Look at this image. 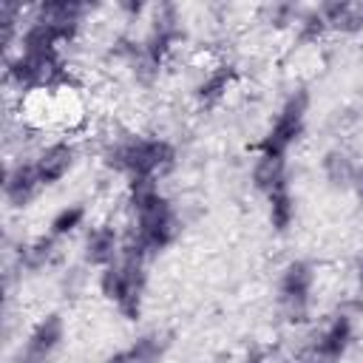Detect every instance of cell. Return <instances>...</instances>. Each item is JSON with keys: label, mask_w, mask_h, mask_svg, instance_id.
<instances>
[{"label": "cell", "mask_w": 363, "mask_h": 363, "mask_svg": "<svg viewBox=\"0 0 363 363\" xmlns=\"http://www.w3.org/2000/svg\"><path fill=\"white\" fill-rule=\"evenodd\" d=\"M173 159H176V150L164 139H147V136L116 139L105 153L108 167L130 179H156L173 164Z\"/></svg>", "instance_id": "1"}, {"label": "cell", "mask_w": 363, "mask_h": 363, "mask_svg": "<svg viewBox=\"0 0 363 363\" xmlns=\"http://www.w3.org/2000/svg\"><path fill=\"white\" fill-rule=\"evenodd\" d=\"M145 258L122 252L111 267L99 272V289L102 295L128 318L136 320L142 312V298H145Z\"/></svg>", "instance_id": "2"}, {"label": "cell", "mask_w": 363, "mask_h": 363, "mask_svg": "<svg viewBox=\"0 0 363 363\" xmlns=\"http://www.w3.org/2000/svg\"><path fill=\"white\" fill-rule=\"evenodd\" d=\"M306 108H309L306 91H295L281 105L275 122L269 125L267 136L258 145V153H264V156H286V150L301 139V133L306 128Z\"/></svg>", "instance_id": "3"}, {"label": "cell", "mask_w": 363, "mask_h": 363, "mask_svg": "<svg viewBox=\"0 0 363 363\" xmlns=\"http://www.w3.org/2000/svg\"><path fill=\"white\" fill-rule=\"evenodd\" d=\"M9 82L20 85V88H54L65 79L60 54H31V51H20L9 68H6Z\"/></svg>", "instance_id": "4"}, {"label": "cell", "mask_w": 363, "mask_h": 363, "mask_svg": "<svg viewBox=\"0 0 363 363\" xmlns=\"http://www.w3.org/2000/svg\"><path fill=\"white\" fill-rule=\"evenodd\" d=\"M312 286H315V269H312V264H306V261L286 264V269L281 272V281H278L281 306L286 312V320H292V323L306 320Z\"/></svg>", "instance_id": "5"}, {"label": "cell", "mask_w": 363, "mask_h": 363, "mask_svg": "<svg viewBox=\"0 0 363 363\" xmlns=\"http://www.w3.org/2000/svg\"><path fill=\"white\" fill-rule=\"evenodd\" d=\"M352 335H354L352 315H346V312L335 315L315 337V343L309 349V363H337L346 354V349L352 346Z\"/></svg>", "instance_id": "6"}, {"label": "cell", "mask_w": 363, "mask_h": 363, "mask_svg": "<svg viewBox=\"0 0 363 363\" xmlns=\"http://www.w3.org/2000/svg\"><path fill=\"white\" fill-rule=\"evenodd\" d=\"M62 335H65V323L60 315H45L28 335L26 340V354L28 360H37V363H45L51 357V352L62 343Z\"/></svg>", "instance_id": "7"}, {"label": "cell", "mask_w": 363, "mask_h": 363, "mask_svg": "<svg viewBox=\"0 0 363 363\" xmlns=\"http://www.w3.org/2000/svg\"><path fill=\"white\" fill-rule=\"evenodd\" d=\"M74 156H77V153H74V145H68V142H54V145L43 147L40 156L31 159L40 184L48 187V184L60 182V179L74 167Z\"/></svg>", "instance_id": "8"}, {"label": "cell", "mask_w": 363, "mask_h": 363, "mask_svg": "<svg viewBox=\"0 0 363 363\" xmlns=\"http://www.w3.org/2000/svg\"><path fill=\"white\" fill-rule=\"evenodd\" d=\"M40 179H37V170H34V162H17L6 170V182H3V193H6V201L11 207H26L37 190H40Z\"/></svg>", "instance_id": "9"}, {"label": "cell", "mask_w": 363, "mask_h": 363, "mask_svg": "<svg viewBox=\"0 0 363 363\" xmlns=\"http://www.w3.org/2000/svg\"><path fill=\"white\" fill-rule=\"evenodd\" d=\"M88 14V6L85 3H71V0H57V3H40L34 9V17L43 20V23H51L57 28H62L65 34H77L82 17Z\"/></svg>", "instance_id": "10"}, {"label": "cell", "mask_w": 363, "mask_h": 363, "mask_svg": "<svg viewBox=\"0 0 363 363\" xmlns=\"http://www.w3.org/2000/svg\"><path fill=\"white\" fill-rule=\"evenodd\" d=\"M122 255L119 250V235L113 227H94L85 235V261L94 267H111Z\"/></svg>", "instance_id": "11"}, {"label": "cell", "mask_w": 363, "mask_h": 363, "mask_svg": "<svg viewBox=\"0 0 363 363\" xmlns=\"http://www.w3.org/2000/svg\"><path fill=\"white\" fill-rule=\"evenodd\" d=\"M252 182H255V187L264 196L286 187V159L284 156H264V153H258V159L252 164Z\"/></svg>", "instance_id": "12"}, {"label": "cell", "mask_w": 363, "mask_h": 363, "mask_svg": "<svg viewBox=\"0 0 363 363\" xmlns=\"http://www.w3.org/2000/svg\"><path fill=\"white\" fill-rule=\"evenodd\" d=\"M230 79H233V74H230L227 65H218V68L207 71V74L201 77V82L196 85V96H199V102H207V105H210V102H218V99L227 94Z\"/></svg>", "instance_id": "13"}, {"label": "cell", "mask_w": 363, "mask_h": 363, "mask_svg": "<svg viewBox=\"0 0 363 363\" xmlns=\"http://www.w3.org/2000/svg\"><path fill=\"white\" fill-rule=\"evenodd\" d=\"M57 241H60V238H54V235H43V238L31 241L28 247H23L20 264H23L26 269H43V267H48V264L57 258Z\"/></svg>", "instance_id": "14"}, {"label": "cell", "mask_w": 363, "mask_h": 363, "mask_svg": "<svg viewBox=\"0 0 363 363\" xmlns=\"http://www.w3.org/2000/svg\"><path fill=\"white\" fill-rule=\"evenodd\" d=\"M267 204H269V224L284 233L292 224V218H295V201H292L289 184L281 187V190H275V193H269L267 196Z\"/></svg>", "instance_id": "15"}, {"label": "cell", "mask_w": 363, "mask_h": 363, "mask_svg": "<svg viewBox=\"0 0 363 363\" xmlns=\"http://www.w3.org/2000/svg\"><path fill=\"white\" fill-rule=\"evenodd\" d=\"M164 349H167V340H164V335H159V332H147V335L136 337V340L128 346L133 363H159L162 354H164Z\"/></svg>", "instance_id": "16"}, {"label": "cell", "mask_w": 363, "mask_h": 363, "mask_svg": "<svg viewBox=\"0 0 363 363\" xmlns=\"http://www.w3.org/2000/svg\"><path fill=\"white\" fill-rule=\"evenodd\" d=\"M323 173H326V179H329L332 184H349V182L357 179V170H354L352 159H349L346 153H340V150L326 153V159H323Z\"/></svg>", "instance_id": "17"}, {"label": "cell", "mask_w": 363, "mask_h": 363, "mask_svg": "<svg viewBox=\"0 0 363 363\" xmlns=\"http://www.w3.org/2000/svg\"><path fill=\"white\" fill-rule=\"evenodd\" d=\"M82 221H85V207H82V204H68V207H62V210L51 218L48 235H54V238L71 235L77 227H82Z\"/></svg>", "instance_id": "18"}, {"label": "cell", "mask_w": 363, "mask_h": 363, "mask_svg": "<svg viewBox=\"0 0 363 363\" xmlns=\"http://www.w3.org/2000/svg\"><path fill=\"white\" fill-rule=\"evenodd\" d=\"M105 363H133V360H130V352H128V349H122V352H113Z\"/></svg>", "instance_id": "19"}, {"label": "cell", "mask_w": 363, "mask_h": 363, "mask_svg": "<svg viewBox=\"0 0 363 363\" xmlns=\"http://www.w3.org/2000/svg\"><path fill=\"white\" fill-rule=\"evenodd\" d=\"M357 284H360V289H363V258H360V264H357Z\"/></svg>", "instance_id": "20"}, {"label": "cell", "mask_w": 363, "mask_h": 363, "mask_svg": "<svg viewBox=\"0 0 363 363\" xmlns=\"http://www.w3.org/2000/svg\"><path fill=\"white\" fill-rule=\"evenodd\" d=\"M354 182H357V190H360V196H363V170H357V179H354Z\"/></svg>", "instance_id": "21"}, {"label": "cell", "mask_w": 363, "mask_h": 363, "mask_svg": "<svg viewBox=\"0 0 363 363\" xmlns=\"http://www.w3.org/2000/svg\"><path fill=\"white\" fill-rule=\"evenodd\" d=\"M17 363H37V360H28V357H20Z\"/></svg>", "instance_id": "22"}]
</instances>
